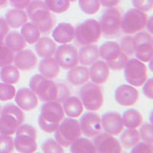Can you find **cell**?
Wrapping results in <instances>:
<instances>
[{
  "label": "cell",
  "instance_id": "obj_1",
  "mask_svg": "<svg viewBox=\"0 0 153 153\" xmlns=\"http://www.w3.org/2000/svg\"><path fill=\"white\" fill-rule=\"evenodd\" d=\"M30 89L41 102H55L62 103L71 96V90L64 83L55 82L53 79L44 78L40 74L33 75L30 79Z\"/></svg>",
  "mask_w": 153,
  "mask_h": 153
},
{
  "label": "cell",
  "instance_id": "obj_2",
  "mask_svg": "<svg viewBox=\"0 0 153 153\" xmlns=\"http://www.w3.org/2000/svg\"><path fill=\"white\" fill-rule=\"evenodd\" d=\"M28 17L40 33H49L56 26V17L43 0H31L26 8Z\"/></svg>",
  "mask_w": 153,
  "mask_h": 153
},
{
  "label": "cell",
  "instance_id": "obj_3",
  "mask_svg": "<svg viewBox=\"0 0 153 153\" xmlns=\"http://www.w3.org/2000/svg\"><path fill=\"white\" fill-rule=\"evenodd\" d=\"M64 117L65 113L62 107V103L55 100L44 102L38 116V126L42 131L46 133H54Z\"/></svg>",
  "mask_w": 153,
  "mask_h": 153
},
{
  "label": "cell",
  "instance_id": "obj_4",
  "mask_svg": "<svg viewBox=\"0 0 153 153\" xmlns=\"http://www.w3.org/2000/svg\"><path fill=\"white\" fill-rule=\"evenodd\" d=\"M25 121L23 110L16 104H6L0 114V134L13 135Z\"/></svg>",
  "mask_w": 153,
  "mask_h": 153
},
{
  "label": "cell",
  "instance_id": "obj_5",
  "mask_svg": "<svg viewBox=\"0 0 153 153\" xmlns=\"http://www.w3.org/2000/svg\"><path fill=\"white\" fill-rule=\"evenodd\" d=\"M102 33L99 21L89 18L79 23L76 28H75L74 39L78 45L85 46L98 42L102 37Z\"/></svg>",
  "mask_w": 153,
  "mask_h": 153
},
{
  "label": "cell",
  "instance_id": "obj_6",
  "mask_svg": "<svg viewBox=\"0 0 153 153\" xmlns=\"http://www.w3.org/2000/svg\"><path fill=\"white\" fill-rule=\"evenodd\" d=\"M13 139L14 148L21 153H32L37 149L36 129L31 124L22 123L17 128Z\"/></svg>",
  "mask_w": 153,
  "mask_h": 153
},
{
  "label": "cell",
  "instance_id": "obj_7",
  "mask_svg": "<svg viewBox=\"0 0 153 153\" xmlns=\"http://www.w3.org/2000/svg\"><path fill=\"white\" fill-rule=\"evenodd\" d=\"M79 93L81 103L88 111H98L102 108L103 104V93L100 84L87 81L81 85Z\"/></svg>",
  "mask_w": 153,
  "mask_h": 153
},
{
  "label": "cell",
  "instance_id": "obj_8",
  "mask_svg": "<svg viewBox=\"0 0 153 153\" xmlns=\"http://www.w3.org/2000/svg\"><path fill=\"white\" fill-rule=\"evenodd\" d=\"M55 139L63 147H69L72 143L81 136L79 122L73 118H64L56 129Z\"/></svg>",
  "mask_w": 153,
  "mask_h": 153
},
{
  "label": "cell",
  "instance_id": "obj_9",
  "mask_svg": "<svg viewBox=\"0 0 153 153\" xmlns=\"http://www.w3.org/2000/svg\"><path fill=\"white\" fill-rule=\"evenodd\" d=\"M148 16L145 12L135 8L129 9L122 16L121 32L126 35H135L146 29Z\"/></svg>",
  "mask_w": 153,
  "mask_h": 153
},
{
  "label": "cell",
  "instance_id": "obj_10",
  "mask_svg": "<svg viewBox=\"0 0 153 153\" xmlns=\"http://www.w3.org/2000/svg\"><path fill=\"white\" fill-rule=\"evenodd\" d=\"M123 14L117 7L106 8L100 20L102 33L106 37L118 36L121 33Z\"/></svg>",
  "mask_w": 153,
  "mask_h": 153
},
{
  "label": "cell",
  "instance_id": "obj_11",
  "mask_svg": "<svg viewBox=\"0 0 153 153\" xmlns=\"http://www.w3.org/2000/svg\"><path fill=\"white\" fill-rule=\"evenodd\" d=\"M123 73L127 83L134 87L142 86L148 79L146 63L138 59H128L123 68Z\"/></svg>",
  "mask_w": 153,
  "mask_h": 153
},
{
  "label": "cell",
  "instance_id": "obj_12",
  "mask_svg": "<svg viewBox=\"0 0 153 153\" xmlns=\"http://www.w3.org/2000/svg\"><path fill=\"white\" fill-rule=\"evenodd\" d=\"M134 47H135L136 59L141 61H150L153 56V37L150 33L146 31H141L133 36Z\"/></svg>",
  "mask_w": 153,
  "mask_h": 153
},
{
  "label": "cell",
  "instance_id": "obj_13",
  "mask_svg": "<svg viewBox=\"0 0 153 153\" xmlns=\"http://www.w3.org/2000/svg\"><path fill=\"white\" fill-rule=\"evenodd\" d=\"M55 59L61 69L69 70L79 64V50L75 45L60 44L55 53Z\"/></svg>",
  "mask_w": 153,
  "mask_h": 153
},
{
  "label": "cell",
  "instance_id": "obj_14",
  "mask_svg": "<svg viewBox=\"0 0 153 153\" xmlns=\"http://www.w3.org/2000/svg\"><path fill=\"white\" fill-rule=\"evenodd\" d=\"M80 119L79 124L80 127L81 134H83L87 138H93L102 132V123H100V115L96 113V111H89L82 113L80 115Z\"/></svg>",
  "mask_w": 153,
  "mask_h": 153
},
{
  "label": "cell",
  "instance_id": "obj_15",
  "mask_svg": "<svg viewBox=\"0 0 153 153\" xmlns=\"http://www.w3.org/2000/svg\"><path fill=\"white\" fill-rule=\"evenodd\" d=\"M92 142L96 151L100 153H120L123 150L118 139L106 132H100L98 135L93 137Z\"/></svg>",
  "mask_w": 153,
  "mask_h": 153
},
{
  "label": "cell",
  "instance_id": "obj_16",
  "mask_svg": "<svg viewBox=\"0 0 153 153\" xmlns=\"http://www.w3.org/2000/svg\"><path fill=\"white\" fill-rule=\"evenodd\" d=\"M100 123L102 130L113 136L120 135L124 129L122 115L115 111H109L102 115Z\"/></svg>",
  "mask_w": 153,
  "mask_h": 153
},
{
  "label": "cell",
  "instance_id": "obj_17",
  "mask_svg": "<svg viewBox=\"0 0 153 153\" xmlns=\"http://www.w3.org/2000/svg\"><path fill=\"white\" fill-rule=\"evenodd\" d=\"M114 98L120 105L130 107L138 102L139 92L130 84H122L115 89Z\"/></svg>",
  "mask_w": 153,
  "mask_h": 153
},
{
  "label": "cell",
  "instance_id": "obj_18",
  "mask_svg": "<svg viewBox=\"0 0 153 153\" xmlns=\"http://www.w3.org/2000/svg\"><path fill=\"white\" fill-rule=\"evenodd\" d=\"M14 100L17 106L23 111H31L37 107L38 98L30 88L23 87L16 91Z\"/></svg>",
  "mask_w": 153,
  "mask_h": 153
},
{
  "label": "cell",
  "instance_id": "obj_19",
  "mask_svg": "<svg viewBox=\"0 0 153 153\" xmlns=\"http://www.w3.org/2000/svg\"><path fill=\"white\" fill-rule=\"evenodd\" d=\"M13 63L18 70L30 71L36 68L37 64V56L32 50L23 49L14 55Z\"/></svg>",
  "mask_w": 153,
  "mask_h": 153
},
{
  "label": "cell",
  "instance_id": "obj_20",
  "mask_svg": "<svg viewBox=\"0 0 153 153\" xmlns=\"http://www.w3.org/2000/svg\"><path fill=\"white\" fill-rule=\"evenodd\" d=\"M52 36L56 43H59V44L70 43L74 40L75 37V27L70 23H59L53 29Z\"/></svg>",
  "mask_w": 153,
  "mask_h": 153
},
{
  "label": "cell",
  "instance_id": "obj_21",
  "mask_svg": "<svg viewBox=\"0 0 153 153\" xmlns=\"http://www.w3.org/2000/svg\"><path fill=\"white\" fill-rule=\"evenodd\" d=\"M110 76V68L104 60H97L90 65L89 79L97 84H103L106 82Z\"/></svg>",
  "mask_w": 153,
  "mask_h": 153
},
{
  "label": "cell",
  "instance_id": "obj_22",
  "mask_svg": "<svg viewBox=\"0 0 153 153\" xmlns=\"http://www.w3.org/2000/svg\"><path fill=\"white\" fill-rule=\"evenodd\" d=\"M38 71L44 78L55 79L60 73V67L54 57H44L38 63Z\"/></svg>",
  "mask_w": 153,
  "mask_h": 153
},
{
  "label": "cell",
  "instance_id": "obj_23",
  "mask_svg": "<svg viewBox=\"0 0 153 153\" xmlns=\"http://www.w3.org/2000/svg\"><path fill=\"white\" fill-rule=\"evenodd\" d=\"M66 79L74 86H81L89 80V69L83 65H76L68 70Z\"/></svg>",
  "mask_w": 153,
  "mask_h": 153
},
{
  "label": "cell",
  "instance_id": "obj_24",
  "mask_svg": "<svg viewBox=\"0 0 153 153\" xmlns=\"http://www.w3.org/2000/svg\"><path fill=\"white\" fill-rule=\"evenodd\" d=\"M35 49L38 56L42 57H51L55 55L56 50V43L53 38L49 36H42L36 43Z\"/></svg>",
  "mask_w": 153,
  "mask_h": 153
},
{
  "label": "cell",
  "instance_id": "obj_25",
  "mask_svg": "<svg viewBox=\"0 0 153 153\" xmlns=\"http://www.w3.org/2000/svg\"><path fill=\"white\" fill-rule=\"evenodd\" d=\"M5 20L10 28L18 29L21 28L24 24L28 21L27 13L21 9H10L9 11L5 13Z\"/></svg>",
  "mask_w": 153,
  "mask_h": 153
},
{
  "label": "cell",
  "instance_id": "obj_26",
  "mask_svg": "<svg viewBox=\"0 0 153 153\" xmlns=\"http://www.w3.org/2000/svg\"><path fill=\"white\" fill-rule=\"evenodd\" d=\"M100 59L99 47L95 44L81 46L79 50V63L83 66H90Z\"/></svg>",
  "mask_w": 153,
  "mask_h": 153
},
{
  "label": "cell",
  "instance_id": "obj_27",
  "mask_svg": "<svg viewBox=\"0 0 153 153\" xmlns=\"http://www.w3.org/2000/svg\"><path fill=\"white\" fill-rule=\"evenodd\" d=\"M64 113L69 118L76 119L80 117V115L83 113V105L81 103L79 98L75 96H69L63 102H62Z\"/></svg>",
  "mask_w": 153,
  "mask_h": 153
},
{
  "label": "cell",
  "instance_id": "obj_28",
  "mask_svg": "<svg viewBox=\"0 0 153 153\" xmlns=\"http://www.w3.org/2000/svg\"><path fill=\"white\" fill-rule=\"evenodd\" d=\"M122 49L120 47V44L116 41L108 40L102 44L99 48L100 57H102V59L105 62H108L110 60L115 59L118 57L122 53Z\"/></svg>",
  "mask_w": 153,
  "mask_h": 153
},
{
  "label": "cell",
  "instance_id": "obj_29",
  "mask_svg": "<svg viewBox=\"0 0 153 153\" xmlns=\"http://www.w3.org/2000/svg\"><path fill=\"white\" fill-rule=\"evenodd\" d=\"M119 141L122 147L126 148V149H130L141 141V138L137 128L126 127V129H123L122 131Z\"/></svg>",
  "mask_w": 153,
  "mask_h": 153
},
{
  "label": "cell",
  "instance_id": "obj_30",
  "mask_svg": "<svg viewBox=\"0 0 153 153\" xmlns=\"http://www.w3.org/2000/svg\"><path fill=\"white\" fill-rule=\"evenodd\" d=\"M5 45H7L13 53H17L23 49H25L27 46V42L23 38L20 33L16 31L9 32L4 38Z\"/></svg>",
  "mask_w": 153,
  "mask_h": 153
},
{
  "label": "cell",
  "instance_id": "obj_31",
  "mask_svg": "<svg viewBox=\"0 0 153 153\" xmlns=\"http://www.w3.org/2000/svg\"><path fill=\"white\" fill-rule=\"evenodd\" d=\"M122 119L124 127L128 128H138L143 122L141 112L135 108H129L126 110L122 115Z\"/></svg>",
  "mask_w": 153,
  "mask_h": 153
},
{
  "label": "cell",
  "instance_id": "obj_32",
  "mask_svg": "<svg viewBox=\"0 0 153 153\" xmlns=\"http://www.w3.org/2000/svg\"><path fill=\"white\" fill-rule=\"evenodd\" d=\"M70 147V152L71 153H96L95 146L93 145V142L86 138L79 137L76 139V141L72 143Z\"/></svg>",
  "mask_w": 153,
  "mask_h": 153
},
{
  "label": "cell",
  "instance_id": "obj_33",
  "mask_svg": "<svg viewBox=\"0 0 153 153\" xmlns=\"http://www.w3.org/2000/svg\"><path fill=\"white\" fill-rule=\"evenodd\" d=\"M20 79L19 70L14 65H6L0 68V79L2 82L16 84Z\"/></svg>",
  "mask_w": 153,
  "mask_h": 153
},
{
  "label": "cell",
  "instance_id": "obj_34",
  "mask_svg": "<svg viewBox=\"0 0 153 153\" xmlns=\"http://www.w3.org/2000/svg\"><path fill=\"white\" fill-rule=\"evenodd\" d=\"M20 33L28 44H35L40 38V35H41L40 31L32 22H28V21L21 27Z\"/></svg>",
  "mask_w": 153,
  "mask_h": 153
},
{
  "label": "cell",
  "instance_id": "obj_35",
  "mask_svg": "<svg viewBox=\"0 0 153 153\" xmlns=\"http://www.w3.org/2000/svg\"><path fill=\"white\" fill-rule=\"evenodd\" d=\"M47 9L54 13H62L70 8L69 0H43Z\"/></svg>",
  "mask_w": 153,
  "mask_h": 153
},
{
  "label": "cell",
  "instance_id": "obj_36",
  "mask_svg": "<svg viewBox=\"0 0 153 153\" xmlns=\"http://www.w3.org/2000/svg\"><path fill=\"white\" fill-rule=\"evenodd\" d=\"M79 6L81 12L86 14H95L100 11V0H79Z\"/></svg>",
  "mask_w": 153,
  "mask_h": 153
},
{
  "label": "cell",
  "instance_id": "obj_37",
  "mask_svg": "<svg viewBox=\"0 0 153 153\" xmlns=\"http://www.w3.org/2000/svg\"><path fill=\"white\" fill-rule=\"evenodd\" d=\"M14 53L10 48L5 45V43L0 45V68L6 65H10L13 62Z\"/></svg>",
  "mask_w": 153,
  "mask_h": 153
},
{
  "label": "cell",
  "instance_id": "obj_38",
  "mask_svg": "<svg viewBox=\"0 0 153 153\" xmlns=\"http://www.w3.org/2000/svg\"><path fill=\"white\" fill-rule=\"evenodd\" d=\"M41 149L43 152L46 153H63L64 147L61 146L59 143L56 141V139L49 138L43 142L41 146Z\"/></svg>",
  "mask_w": 153,
  "mask_h": 153
},
{
  "label": "cell",
  "instance_id": "obj_39",
  "mask_svg": "<svg viewBox=\"0 0 153 153\" xmlns=\"http://www.w3.org/2000/svg\"><path fill=\"white\" fill-rule=\"evenodd\" d=\"M140 138L143 142L153 146V126L150 123H142L140 126Z\"/></svg>",
  "mask_w": 153,
  "mask_h": 153
},
{
  "label": "cell",
  "instance_id": "obj_40",
  "mask_svg": "<svg viewBox=\"0 0 153 153\" xmlns=\"http://www.w3.org/2000/svg\"><path fill=\"white\" fill-rule=\"evenodd\" d=\"M16 93V87L13 84L0 82V100L1 102H7L14 98Z\"/></svg>",
  "mask_w": 153,
  "mask_h": 153
},
{
  "label": "cell",
  "instance_id": "obj_41",
  "mask_svg": "<svg viewBox=\"0 0 153 153\" xmlns=\"http://www.w3.org/2000/svg\"><path fill=\"white\" fill-rule=\"evenodd\" d=\"M120 47H121L122 51L126 54L127 56H134L135 54V47H134V41H133V36L131 35H126L121 38L120 41Z\"/></svg>",
  "mask_w": 153,
  "mask_h": 153
},
{
  "label": "cell",
  "instance_id": "obj_42",
  "mask_svg": "<svg viewBox=\"0 0 153 153\" xmlns=\"http://www.w3.org/2000/svg\"><path fill=\"white\" fill-rule=\"evenodd\" d=\"M128 60V56L126 54H124L123 52L121 53L118 57H116L113 60H110L106 62L110 70H114V71H122L123 70L124 66H126V62Z\"/></svg>",
  "mask_w": 153,
  "mask_h": 153
},
{
  "label": "cell",
  "instance_id": "obj_43",
  "mask_svg": "<svg viewBox=\"0 0 153 153\" xmlns=\"http://www.w3.org/2000/svg\"><path fill=\"white\" fill-rule=\"evenodd\" d=\"M14 149L13 138L12 135H5L0 134V152L9 153L13 152Z\"/></svg>",
  "mask_w": 153,
  "mask_h": 153
},
{
  "label": "cell",
  "instance_id": "obj_44",
  "mask_svg": "<svg viewBox=\"0 0 153 153\" xmlns=\"http://www.w3.org/2000/svg\"><path fill=\"white\" fill-rule=\"evenodd\" d=\"M133 7L142 12L147 13L153 7V0H131Z\"/></svg>",
  "mask_w": 153,
  "mask_h": 153
},
{
  "label": "cell",
  "instance_id": "obj_45",
  "mask_svg": "<svg viewBox=\"0 0 153 153\" xmlns=\"http://www.w3.org/2000/svg\"><path fill=\"white\" fill-rule=\"evenodd\" d=\"M130 151L132 153H152L153 146L140 141L136 146H134L132 148H130Z\"/></svg>",
  "mask_w": 153,
  "mask_h": 153
},
{
  "label": "cell",
  "instance_id": "obj_46",
  "mask_svg": "<svg viewBox=\"0 0 153 153\" xmlns=\"http://www.w3.org/2000/svg\"><path fill=\"white\" fill-rule=\"evenodd\" d=\"M143 93L147 99H153V80L151 78L147 79L143 85Z\"/></svg>",
  "mask_w": 153,
  "mask_h": 153
},
{
  "label": "cell",
  "instance_id": "obj_47",
  "mask_svg": "<svg viewBox=\"0 0 153 153\" xmlns=\"http://www.w3.org/2000/svg\"><path fill=\"white\" fill-rule=\"evenodd\" d=\"M8 2L13 8L25 10L29 3L31 2V0H8Z\"/></svg>",
  "mask_w": 153,
  "mask_h": 153
},
{
  "label": "cell",
  "instance_id": "obj_48",
  "mask_svg": "<svg viewBox=\"0 0 153 153\" xmlns=\"http://www.w3.org/2000/svg\"><path fill=\"white\" fill-rule=\"evenodd\" d=\"M9 32H10V27L7 24L6 20H5L4 17L0 16V33H2L3 35L6 36Z\"/></svg>",
  "mask_w": 153,
  "mask_h": 153
},
{
  "label": "cell",
  "instance_id": "obj_49",
  "mask_svg": "<svg viewBox=\"0 0 153 153\" xmlns=\"http://www.w3.org/2000/svg\"><path fill=\"white\" fill-rule=\"evenodd\" d=\"M100 5L103 6L104 8H111V7H116L120 3V0H100Z\"/></svg>",
  "mask_w": 153,
  "mask_h": 153
},
{
  "label": "cell",
  "instance_id": "obj_50",
  "mask_svg": "<svg viewBox=\"0 0 153 153\" xmlns=\"http://www.w3.org/2000/svg\"><path fill=\"white\" fill-rule=\"evenodd\" d=\"M8 5V0H0V9L5 8Z\"/></svg>",
  "mask_w": 153,
  "mask_h": 153
},
{
  "label": "cell",
  "instance_id": "obj_51",
  "mask_svg": "<svg viewBox=\"0 0 153 153\" xmlns=\"http://www.w3.org/2000/svg\"><path fill=\"white\" fill-rule=\"evenodd\" d=\"M4 38H5V35H3L2 33H0V45L4 44Z\"/></svg>",
  "mask_w": 153,
  "mask_h": 153
},
{
  "label": "cell",
  "instance_id": "obj_52",
  "mask_svg": "<svg viewBox=\"0 0 153 153\" xmlns=\"http://www.w3.org/2000/svg\"><path fill=\"white\" fill-rule=\"evenodd\" d=\"M70 2H75V1H76V0H69Z\"/></svg>",
  "mask_w": 153,
  "mask_h": 153
},
{
  "label": "cell",
  "instance_id": "obj_53",
  "mask_svg": "<svg viewBox=\"0 0 153 153\" xmlns=\"http://www.w3.org/2000/svg\"><path fill=\"white\" fill-rule=\"evenodd\" d=\"M1 109H2V108H1V106H0V114H1Z\"/></svg>",
  "mask_w": 153,
  "mask_h": 153
}]
</instances>
